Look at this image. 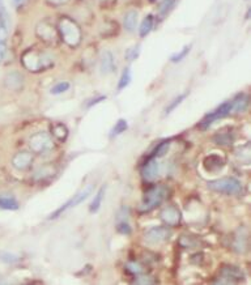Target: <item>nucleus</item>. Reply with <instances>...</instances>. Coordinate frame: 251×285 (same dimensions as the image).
<instances>
[{
  "label": "nucleus",
  "instance_id": "obj_13",
  "mask_svg": "<svg viewBox=\"0 0 251 285\" xmlns=\"http://www.w3.org/2000/svg\"><path fill=\"white\" fill-rule=\"evenodd\" d=\"M241 279H243V275L238 268L233 267V266H229V267H225L221 271V280H218V283H221V284L237 283V281H239Z\"/></svg>",
  "mask_w": 251,
  "mask_h": 285
},
{
  "label": "nucleus",
  "instance_id": "obj_27",
  "mask_svg": "<svg viewBox=\"0 0 251 285\" xmlns=\"http://www.w3.org/2000/svg\"><path fill=\"white\" fill-rule=\"evenodd\" d=\"M175 1H177V0H162L161 4L158 7V15H160L161 17H165L166 15L170 12L171 8L174 7Z\"/></svg>",
  "mask_w": 251,
  "mask_h": 285
},
{
  "label": "nucleus",
  "instance_id": "obj_8",
  "mask_svg": "<svg viewBox=\"0 0 251 285\" xmlns=\"http://www.w3.org/2000/svg\"><path fill=\"white\" fill-rule=\"evenodd\" d=\"M35 33L39 39L46 43H55L58 41V32L54 26L47 21H41L37 25Z\"/></svg>",
  "mask_w": 251,
  "mask_h": 285
},
{
  "label": "nucleus",
  "instance_id": "obj_22",
  "mask_svg": "<svg viewBox=\"0 0 251 285\" xmlns=\"http://www.w3.org/2000/svg\"><path fill=\"white\" fill-rule=\"evenodd\" d=\"M105 190H106L105 186H102V187L98 190V192L96 194L93 200H92V204L89 205V212L96 213L98 212V209L101 208V204H102L103 201V196H105Z\"/></svg>",
  "mask_w": 251,
  "mask_h": 285
},
{
  "label": "nucleus",
  "instance_id": "obj_18",
  "mask_svg": "<svg viewBox=\"0 0 251 285\" xmlns=\"http://www.w3.org/2000/svg\"><path fill=\"white\" fill-rule=\"evenodd\" d=\"M20 204L13 196L9 195H0V209L5 211H17Z\"/></svg>",
  "mask_w": 251,
  "mask_h": 285
},
{
  "label": "nucleus",
  "instance_id": "obj_14",
  "mask_svg": "<svg viewBox=\"0 0 251 285\" xmlns=\"http://www.w3.org/2000/svg\"><path fill=\"white\" fill-rule=\"evenodd\" d=\"M9 32V17L4 0H0V41H5Z\"/></svg>",
  "mask_w": 251,
  "mask_h": 285
},
{
  "label": "nucleus",
  "instance_id": "obj_11",
  "mask_svg": "<svg viewBox=\"0 0 251 285\" xmlns=\"http://www.w3.org/2000/svg\"><path fill=\"white\" fill-rule=\"evenodd\" d=\"M141 174H143V178L148 182H153L158 178V174H160V164L154 157H152L151 160L145 162L144 166H143V170H141Z\"/></svg>",
  "mask_w": 251,
  "mask_h": 285
},
{
  "label": "nucleus",
  "instance_id": "obj_7",
  "mask_svg": "<svg viewBox=\"0 0 251 285\" xmlns=\"http://www.w3.org/2000/svg\"><path fill=\"white\" fill-rule=\"evenodd\" d=\"M233 113V102L232 101H226V102L221 103L220 106L217 107L216 110H213L212 113H209V114H207L201 119V122H200L199 127L203 128V130H205V128H208L209 126L212 123H215L216 120L221 119V118H225V117H228L229 114H232Z\"/></svg>",
  "mask_w": 251,
  "mask_h": 285
},
{
  "label": "nucleus",
  "instance_id": "obj_10",
  "mask_svg": "<svg viewBox=\"0 0 251 285\" xmlns=\"http://www.w3.org/2000/svg\"><path fill=\"white\" fill-rule=\"evenodd\" d=\"M181 212L174 205H167L166 208L162 209L161 220L167 226H175L181 222Z\"/></svg>",
  "mask_w": 251,
  "mask_h": 285
},
{
  "label": "nucleus",
  "instance_id": "obj_3",
  "mask_svg": "<svg viewBox=\"0 0 251 285\" xmlns=\"http://www.w3.org/2000/svg\"><path fill=\"white\" fill-rule=\"evenodd\" d=\"M166 196H167V188L164 187V186H154V187L149 188L148 191L144 194V198L141 201L140 212H151L152 209L161 204L162 201L166 199Z\"/></svg>",
  "mask_w": 251,
  "mask_h": 285
},
{
  "label": "nucleus",
  "instance_id": "obj_2",
  "mask_svg": "<svg viewBox=\"0 0 251 285\" xmlns=\"http://www.w3.org/2000/svg\"><path fill=\"white\" fill-rule=\"evenodd\" d=\"M58 32H59L60 38L63 39L64 43H67L69 47H77L80 45L83 33H81L80 26L73 21L71 17L63 16L58 24Z\"/></svg>",
  "mask_w": 251,
  "mask_h": 285
},
{
  "label": "nucleus",
  "instance_id": "obj_37",
  "mask_svg": "<svg viewBox=\"0 0 251 285\" xmlns=\"http://www.w3.org/2000/svg\"><path fill=\"white\" fill-rule=\"evenodd\" d=\"M7 56V45H5V41H0V63L5 59Z\"/></svg>",
  "mask_w": 251,
  "mask_h": 285
},
{
  "label": "nucleus",
  "instance_id": "obj_33",
  "mask_svg": "<svg viewBox=\"0 0 251 285\" xmlns=\"http://www.w3.org/2000/svg\"><path fill=\"white\" fill-rule=\"evenodd\" d=\"M0 259L7 264H13L17 263L18 256L13 255V254H9V252H0Z\"/></svg>",
  "mask_w": 251,
  "mask_h": 285
},
{
  "label": "nucleus",
  "instance_id": "obj_40",
  "mask_svg": "<svg viewBox=\"0 0 251 285\" xmlns=\"http://www.w3.org/2000/svg\"><path fill=\"white\" fill-rule=\"evenodd\" d=\"M26 1H28V0H12L13 5H15L16 8H21L22 5L26 4Z\"/></svg>",
  "mask_w": 251,
  "mask_h": 285
},
{
  "label": "nucleus",
  "instance_id": "obj_23",
  "mask_svg": "<svg viewBox=\"0 0 251 285\" xmlns=\"http://www.w3.org/2000/svg\"><path fill=\"white\" fill-rule=\"evenodd\" d=\"M233 102V113H239V111H245L249 106V97L246 94H241L238 97L232 101Z\"/></svg>",
  "mask_w": 251,
  "mask_h": 285
},
{
  "label": "nucleus",
  "instance_id": "obj_31",
  "mask_svg": "<svg viewBox=\"0 0 251 285\" xmlns=\"http://www.w3.org/2000/svg\"><path fill=\"white\" fill-rule=\"evenodd\" d=\"M139 54H140V46H139V45L130 47L127 50V52H126V59L132 62V60L136 59L137 56H139Z\"/></svg>",
  "mask_w": 251,
  "mask_h": 285
},
{
  "label": "nucleus",
  "instance_id": "obj_1",
  "mask_svg": "<svg viewBox=\"0 0 251 285\" xmlns=\"http://www.w3.org/2000/svg\"><path fill=\"white\" fill-rule=\"evenodd\" d=\"M21 63L28 71L37 73L50 68L54 63V59L49 52L38 49H29L22 54Z\"/></svg>",
  "mask_w": 251,
  "mask_h": 285
},
{
  "label": "nucleus",
  "instance_id": "obj_36",
  "mask_svg": "<svg viewBox=\"0 0 251 285\" xmlns=\"http://www.w3.org/2000/svg\"><path fill=\"white\" fill-rule=\"evenodd\" d=\"M216 140L217 144H230V143H232V137L226 134V135H220V136H217Z\"/></svg>",
  "mask_w": 251,
  "mask_h": 285
},
{
  "label": "nucleus",
  "instance_id": "obj_17",
  "mask_svg": "<svg viewBox=\"0 0 251 285\" xmlns=\"http://www.w3.org/2000/svg\"><path fill=\"white\" fill-rule=\"evenodd\" d=\"M224 160H222L220 156H217V154H211L208 157L204 160V168L208 171H217L221 169L222 166H224Z\"/></svg>",
  "mask_w": 251,
  "mask_h": 285
},
{
  "label": "nucleus",
  "instance_id": "obj_26",
  "mask_svg": "<svg viewBox=\"0 0 251 285\" xmlns=\"http://www.w3.org/2000/svg\"><path fill=\"white\" fill-rule=\"evenodd\" d=\"M170 140H164L161 141L160 144L154 148L153 151V154H152V157L154 158H158V157H162V156H165L166 153H167V151H169V148H170Z\"/></svg>",
  "mask_w": 251,
  "mask_h": 285
},
{
  "label": "nucleus",
  "instance_id": "obj_25",
  "mask_svg": "<svg viewBox=\"0 0 251 285\" xmlns=\"http://www.w3.org/2000/svg\"><path fill=\"white\" fill-rule=\"evenodd\" d=\"M131 80H132L131 68L127 67V68H124V71L122 72V76H120L119 83H118V90H123L124 88H127V86L130 85Z\"/></svg>",
  "mask_w": 251,
  "mask_h": 285
},
{
  "label": "nucleus",
  "instance_id": "obj_12",
  "mask_svg": "<svg viewBox=\"0 0 251 285\" xmlns=\"http://www.w3.org/2000/svg\"><path fill=\"white\" fill-rule=\"evenodd\" d=\"M32 162H33V156L28 151H21V152L15 154L12 158V165L17 170H26V169H29Z\"/></svg>",
  "mask_w": 251,
  "mask_h": 285
},
{
  "label": "nucleus",
  "instance_id": "obj_38",
  "mask_svg": "<svg viewBox=\"0 0 251 285\" xmlns=\"http://www.w3.org/2000/svg\"><path fill=\"white\" fill-rule=\"evenodd\" d=\"M136 284H154V280H151L149 276H140L135 280Z\"/></svg>",
  "mask_w": 251,
  "mask_h": 285
},
{
  "label": "nucleus",
  "instance_id": "obj_41",
  "mask_svg": "<svg viewBox=\"0 0 251 285\" xmlns=\"http://www.w3.org/2000/svg\"><path fill=\"white\" fill-rule=\"evenodd\" d=\"M153 1H154V0H153Z\"/></svg>",
  "mask_w": 251,
  "mask_h": 285
},
{
  "label": "nucleus",
  "instance_id": "obj_21",
  "mask_svg": "<svg viewBox=\"0 0 251 285\" xmlns=\"http://www.w3.org/2000/svg\"><path fill=\"white\" fill-rule=\"evenodd\" d=\"M137 25V12L136 11H128L126 15H124L123 18V26L124 29L128 30V32H134L135 28Z\"/></svg>",
  "mask_w": 251,
  "mask_h": 285
},
{
  "label": "nucleus",
  "instance_id": "obj_19",
  "mask_svg": "<svg viewBox=\"0 0 251 285\" xmlns=\"http://www.w3.org/2000/svg\"><path fill=\"white\" fill-rule=\"evenodd\" d=\"M51 135L55 137L58 141H60V143H64V141H66V139L68 137V130H67V127H66L64 124L55 123V124H52Z\"/></svg>",
  "mask_w": 251,
  "mask_h": 285
},
{
  "label": "nucleus",
  "instance_id": "obj_28",
  "mask_svg": "<svg viewBox=\"0 0 251 285\" xmlns=\"http://www.w3.org/2000/svg\"><path fill=\"white\" fill-rule=\"evenodd\" d=\"M191 51V45H188V46H184L179 52H175L173 55L170 56V60L173 63H178V62H182L186 56L188 55V52Z\"/></svg>",
  "mask_w": 251,
  "mask_h": 285
},
{
  "label": "nucleus",
  "instance_id": "obj_34",
  "mask_svg": "<svg viewBox=\"0 0 251 285\" xmlns=\"http://www.w3.org/2000/svg\"><path fill=\"white\" fill-rule=\"evenodd\" d=\"M127 269L130 271V272L134 273V275H139V273L143 272V267H141L140 264L134 263V262L127 264Z\"/></svg>",
  "mask_w": 251,
  "mask_h": 285
},
{
  "label": "nucleus",
  "instance_id": "obj_15",
  "mask_svg": "<svg viewBox=\"0 0 251 285\" xmlns=\"http://www.w3.org/2000/svg\"><path fill=\"white\" fill-rule=\"evenodd\" d=\"M4 85L7 89L20 90L24 86V77L18 72H9L4 77Z\"/></svg>",
  "mask_w": 251,
  "mask_h": 285
},
{
  "label": "nucleus",
  "instance_id": "obj_4",
  "mask_svg": "<svg viewBox=\"0 0 251 285\" xmlns=\"http://www.w3.org/2000/svg\"><path fill=\"white\" fill-rule=\"evenodd\" d=\"M208 187L212 191L221 192L226 195H237L242 192V184L237 178L233 177H224V178L215 179L208 182Z\"/></svg>",
  "mask_w": 251,
  "mask_h": 285
},
{
  "label": "nucleus",
  "instance_id": "obj_5",
  "mask_svg": "<svg viewBox=\"0 0 251 285\" xmlns=\"http://www.w3.org/2000/svg\"><path fill=\"white\" fill-rule=\"evenodd\" d=\"M30 149L37 154H46L54 149V140L51 134L45 131L35 132L29 139Z\"/></svg>",
  "mask_w": 251,
  "mask_h": 285
},
{
  "label": "nucleus",
  "instance_id": "obj_30",
  "mask_svg": "<svg viewBox=\"0 0 251 285\" xmlns=\"http://www.w3.org/2000/svg\"><path fill=\"white\" fill-rule=\"evenodd\" d=\"M186 98V94H181V96H178V97H175L173 101H171L169 105H167V107L165 109V113L166 114H170L171 111H174L177 107L181 105V103L183 102V100Z\"/></svg>",
  "mask_w": 251,
  "mask_h": 285
},
{
  "label": "nucleus",
  "instance_id": "obj_6",
  "mask_svg": "<svg viewBox=\"0 0 251 285\" xmlns=\"http://www.w3.org/2000/svg\"><path fill=\"white\" fill-rule=\"evenodd\" d=\"M93 192V186H89V187H86L84 191H80L77 192L76 195L73 196V198H71L69 200H67L64 204H62L58 209H55L54 212L49 216V218L50 220H55V218H58V217H60L62 215H63L66 211H68L69 208H73V207H76V205L81 204L83 201H85L90 196V194Z\"/></svg>",
  "mask_w": 251,
  "mask_h": 285
},
{
  "label": "nucleus",
  "instance_id": "obj_9",
  "mask_svg": "<svg viewBox=\"0 0 251 285\" xmlns=\"http://www.w3.org/2000/svg\"><path fill=\"white\" fill-rule=\"evenodd\" d=\"M169 235H170V230L166 226H156L145 232L144 239L147 243L157 245L160 242H164L166 238H169Z\"/></svg>",
  "mask_w": 251,
  "mask_h": 285
},
{
  "label": "nucleus",
  "instance_id": "obj_16",
  "mask_svg": "<svg viewBox=\"0 0 251 285\" xmlns=\"http://www.w3.org/2000/svg\"><path fill=\"white\" fill-rule=\"evenodd\" d=\"M101 72L107 75V73H111L113 71H115V58L113 55L111 51H103L102 55H101Z\"/></svg>",
  "mask_w": 251,
  "mask_h": 285
},
{
  "label": "nucleus",
  "instance_id": "obj_24",
  "mask_svg": "<svg viewBox=\"0 0 251 285\" xmlns=\"http://www.w3.org/2000/svg\"><path fill=\"white\" fill-rule=\"evenodd\" d=\"M128 128V123L126 119H118L117 120V123L114 124V127L111 128L110 132V137H117L122 135L124 131H127Z\"/></svg>",
  "mask_w": 251,
  "mask_h": 285
},
{
  "label": "nucleus",
  "instance_id": "obj_35",
  "mask_svg": "<svg viewBox=\"0 0 251 285\" xmlns=\"http://www.w3.org/2000/svg\"><path fill=\"white\" fill-rule=\"evenodd\" d=\"M105 100H106L105 96H100V97L97 98H92V100H89L88 103H86V109H90L92 106H94V105H97V103L100 102H102V101H105Z\"/></svg>",
  "mask_w": 251,
  "mask_h": 285
},
{
  "label": "nucleus",
  "instance_id": "obj_39",
  "mask_svg": "<svg viewBox=\"0 0 251 285\" xmlns=\"http://www.w3.org/2000/svg\"><path fill=\"white\" fill-rule=\"evenodd\" d=\"M49 4L54 5V7H59V5H64L68 3L69 0H46Z\"/></svg>",
  "mask_w": 251,
  "mask_h": 285
},
{
  "label": "nucleus",
  "instance_id": "obj_32",
  "mask_svg": "<svg viewBox=\"0 0 251 285\" xmlns=\"http://www.w3.org/2000/svg\"><path fill=\"white\" fill-rule=\"evenodd\" d=\"M117 230H118L120 234H124V235H128V234H131V232H132L131 226H130V224H128L127 220L118 221V224H117Z\"/></svg>",
  "mask_w": 251,
  "mask_h": 285
},
{
  "label": "nucleus",
  "instance_id": "obj_29",
  "mask_svg": "<svg viewBox=\"0 0 251 285\" xmlns=\"http://www.w3.org/2000/svg\"><path fill=\"white\" fill-rule=\"evenodd\" d=\"M69 88H71V84H69L68 81H62V83H58V84H55V85L52 86L50 92H51V94H54V96H58V94L66 93Z\"/></svg>",
  "mask_w": 251,
  "mask_h": 285
},
{
  "label": "nucleus",
  "instance_id": "obj_20",
  "mask_svg": "<svg viewBox=\"0 0 251 285\" xmlns=\"http://www.w3.org/2000/svg\"><path fill=\"white\" fill-rule=\"evenodd\" d=\"M153 25H154V18L152 15H148L147 17L141 21L140 26H139V35H140L141 38H144V37H147V35L152 32V29H153Z\"/></svg>",
  "mask_w": 251,
  "mask_h": 285
}]
</instances>
